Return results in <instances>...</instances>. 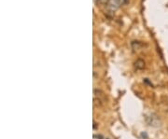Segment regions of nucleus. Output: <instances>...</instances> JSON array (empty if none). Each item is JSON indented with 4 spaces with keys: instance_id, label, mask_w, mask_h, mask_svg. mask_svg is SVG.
Instances as JSON below:
<instances>
[{
    "instance_id": "1",
    "label": "nucleus",
    "mask_w": 168,
    "mask_h": 139,
    "mask_svg": "<svg viewBox=\"0 0 168 139\" xmlns=\"http://www.w3.org/2000/svg\"><path fill=\"white\" fill-rule=\"evenodd\" d=\"M121 0H108V8L111 10H116L120 7Z\"/></svg>"
},
{
    "instance_id": "2",
    "label": "nucleus",
    "mask_w": 168,
    "mask_h": 139,
    "mask_svg": "<svg viewBox=\"0 0 168 139\" xmlns=\"http://www.w3.org/2000/svg\"><path fill=\"white\" fill-rule=\"evenodd\" d=\"M135 67L137 70L144 69V68H145V62H144V60L137 59V60L135 62Z\"/></svg>"
},
{
    "instance_id": "3",
    "label": "nucleus",
    "mask_w": 168,
    "mask_h": 139,
    "mask_svg": "<svg viewBox=\"0 0 168 139\" xmlns=\"http://www.w3.org/2000/svg\"><path fill=\"white\" fill-rule=\"evenodd\" d=\"M94 139H96V138H98V139H105L104 136L102 135H99V133H97V135H94Z\"/></svg>"
},
{
    "instance_id": "4",
    "label": "nucleus",
    "mask_w": 168,
    "mask_h": 139,
    "mask_svg": "<svg viewBox=\"0 0 168 139\" xmlns=\"http://www.w3.org/2000/svg\"><path fill=\"white\" fill-rule=\"evenodd\" d=\"M96 128H97V123H96V121H94V129L95 130Z\"/></svg>"
},
{
    "instance_id": "5",
    "label": "nucleus",
    "mask_w": 168,
    "mask_h": 139,
    "mask_svg": "<svg viewBox=\"0 0 168 139\" xmlns=\"http://www.w3.org/2000/svg\"><path fill=\"white\" fill-rule=\"evenodd\" d=\"M94 1H95L96 4H100V3L103 2V0H94Z\"/></svg>"
},
{
    "instance_id": "6",
    "label": "nucleus",
    "mask_w": 168,
    "mask_h": 139,
    "mask_svg": "<svg viewBox=\"0 0 168 139\" xmlns=\"http://www.w3.org/2000/svg\"><path fill=\"white\" fill-rule=\"evenodd\" d=\"M105 139H109V138H105Z\"/></svg>"
}]
</instances>
